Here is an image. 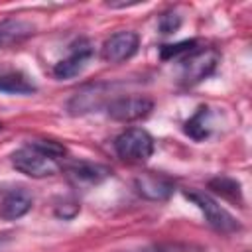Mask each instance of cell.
I'll return each instance as SVG.
<instances>
[{
	"mask_svg": "<svg viewBox=\"0 0 252 252\" xmlns=\"http://www.w3.org/2000/svg\"><path fill=\"white\" fill-rule=\"evenodd\" d=\"M220 61V53L217 49H195L189 55L181 57L179 65V83L183 87H193L215 73L217 65Z\"/></svg>",
	"mask_w": 252,
	"mask_h": 252,
	"instance_id": "cell-1",
	"label": "cell"
},
{
	"mask_svg": "<svg viewBox=\"0 0 252 252\" xmlns=\"http://www.w3.org/2000/svg\"><path fill=\"white\" fill-rule=\"evenodd\" d=\"M185 199H189L193 205H197V209L205 215V220L209 222V226H213L217 232H222V234H230V232H236L240 230V222L224 209L220 207L209 193H203V191H183Z\"/></svg>",
	"mask_w": 252,
	"mask_h": 252,
	"instance_id": "cell-2",
	"label": "cell"
},
{
	"mask_svg": "<svg viewBox=\"0 0 252 252\" xmlns=\"http://www.w3.org/2000/svg\"><path fill=\"white\" fill-rule=\"evenodd\" d=\"M114 152L126 161H146L154 154V138L144 128H126L114 138Z\"/></svg>",
	"mask_w": 252,
	"mask_h": 252,
	"instance_id": "cell-3",
	"label": "cell"
},
{
	"mask_svg": "<svg viewBox=\"0 0 252 252\" xmlns=\"http://www.w3.org/2000/svg\"><path fill=\"white\" fill-rule=\"evenodd\" d=\"M12 165L20 173L33 177V179H43V177H51V175L59 173V161L37 152L30 144L12 154Z\"/></svg>",
	"mask_w": 252,
	"mask_h": 252,
	"instance_id": "cell-4",
	"label": "cell"
},
{
	"mask_svg": "<svg viewBox=\"0 0 252 252\" xmlns=\"http://www.w3.org/2000/svg\"><path fill=\"white\" fill-rule=\"evenodd\" d=\"M93 55H94V45H93V41L87 39V37H79L75 43H71L69 55H67L65 59H61V61L55 63V67H53V77L59 79V81L77 77V75L89 65V61L93 59Z\"/></svg>",
	"mask_w": 252,
	"mask_h": 252,
	"instance_id": "cell-5",
	"label": "cell"
},
{
	"mask_svg": "<svg viewBox=\"0 0 252 252\" xmlns=\"http://www.w3.org/2000/svg\"><path fill=\"white\" fill-rule=\"evenodd\" d=\"M110 93V85L108 83H89L85 87H81L67 102V112L71 116H83L89 112L98 110Z\"/></svg>",
	"mask_w": 252,
	"mask_h": 252,
	"instance_id": "cell-6",
	"label": "cell"
},
{
	"mask_svg": "<svg viewBox=\"0 0 252 252\" xmlns=\"http://www.w3.org/2000/svg\"><path fill=\"white\" fill-rule=\"evenodd\" d=\"M154 108V102L148 96H116L108 100L106 112L112 120L118 122H134L146 118Z\"/></svg>",
	"mask_w": 252,
	"mask_h": 252,
	"instance_id": "cell-7",
	"label": "cell"
},
{
	"mask_svg": "<svg viewBox=\"0 0 252 252\" xmlns=\"http://www.w3.org/2000/svg\"><path fill=\"white\" fill-rule=\"evenodd\" d=\"M140 47V35L132 30H122L112 33L104 43H102V59L108 63H122L130 57L136 55Z\"/></svg>",
	"mask_w": 252,
	"mask_h": 252,
	"instance_id": "cell-8",
	"label": "cell"
},
{
	"mask_svg": "<svg viewBox=\"0 0 252 252\" xmlns=\"http://www.w3.org/2000/svg\"><path fill=\"white\" fill-rule=\"evenodd\" d=\"M134 187H136L138 195L148 199V201H167L175 191L173 181L169 177L158 175V173H142V175H138L134 179Z\"/></svg>",
	"mask_w": 252,
	"mask_h": 252,
	"instance_id": "cell-9",
	"label": "cell"
},
{
	"mask_svg": "<svg viewBox=\"0 0 252 252\" xmlns=\"http://www.w3.org/2000/svg\"><path fill=\"white\" fill-rule=\"evenodd\" d=\"M35 33V26L24 18H4L0 20V49L14 47Z\"/></svg>",
	"mask_w": 252,
	"mask_h": 252,
	"instance_id": "cell-10",
	"label": "cell"
},
{
	"mask_svg": "<svg viewBox=\"0 0 252 252\" xmlns=\"http://www.w3.org/2000/svg\"><path fill=\"white\" fill-rule=\"evenodd\" d=\"M69 177L79 185H98L112 175V169L93 161H73L67 165Z\"/></svg>",
	"mask_w": 252,
	"mask_h": 252,
	"instance_id": "cell-11",
	"label": "cell"
},
{
	"mask_svg": "<svg viewBox=\"0 0 252 252\" xmlns=\"http://www.w3.org/2000/svg\"><path fill=\"white\" fill-rule=\"evenodd\" d=\"M32 205H33V197H32L30 191H26L22 187L20 189H12L0 201V219H4V220H18L26 213H30Z\"/></svg>",
	"mask_w": 252,
	"mask_h": 252,
	"instance_id": "cell-12",
	"label": "cell"
},
{
	"mask_svg": "<svg viewBox=\"0 0 252 252\" xmlns=\"http://www.w3.org/2000/svg\"><path fill=\"white\" fill-rule=\"evenodd\" d=\"M35 83L20 69L14 67H0V93L10 94H32L35 93Z\"/></svg>",
	"mask_w": 252,
	"mask_h": 252,
	"instance_id": "cell-13",
	"label": "cell"
},
{
	"mask_svg": "<svg viewBox=\"0 0 252 252\" xmlns=\"http://www.w3.org/2000/svg\"><path fill=\"white\" fill-rule=\"evenodd\" d=\"M183 132L189 138H193L195 142L209 138V134H211V110H209V106L201 104L197 108V112L183 124Z\"/></svg>",
	"mask_w": 252,
	"mask_h": 252,
	"instance_id": "cell-14",
	"label": "cell"
},
{
	"mask_svg": "<svg viewBox=\"0 0 252 252\" xmlns=\"http://www.w3.org/2000/svg\"><path fill=\"white\" fill-rule=\"evenodd\" d=\"M209 189H213L215 193H219L220 197L228 199V201H238L242 203V189H240V183L232 177H226V175H219V177H213L209 181Z\"/></svg>",
	"mask_w": 252,
	"mask_h": 252,
	"instance_id": "cell-15",
	"label": "cell"
},
{
	"mask_svg": "<svg viewBox=\"0 0 252 252\" xmlns=\"http://www.w3.org/2000/svg\"><path fill=\"white\" fill-rule=\"evenodd\" d=\"M197 49V39H183V41H177V43H165V45H159V57L163 61L167 59H177V57H185L189 55L191 51Z\"/></svg>",
	"mask_w": 252,
	"mask_h": 252,
	"instance_id": "cell-16",
	"label": "cell"
},
{
	"mask_svg": "<svg viewBox=\"0 0 252 252\" xmlns=\"http://www.w3.org/2000/svg\"><path fill=\"white\" fill-rule=\"evenodd\" d=\"M30 146L35 148L37 152H41V154L53 158V159H59V158H63V156L67 154L65 146L59 144V142H53V140H32Z\"/></svg>",
	"mask_w": 252,
	"mask_h": 252,
	"instance_id": "cell-17",
	"label": "cell"
},
{
	"mask_svg": "<svg viewBox=\"0 0 252 252\" xmlns=\"http://www.w3.org/2000/svg\"><path fill=\"white\" fill-rule=\"evenodd\" d=\"M179 26H181V16H179L177 12H173V10L163 12V14L159 16V20H158V30H159L163 35H169V33L177 32Z\"/></svg>",
	"mask_w": 252,
	"mask_h": 252,
	"instance_id": "cell-18",
	"label": "cell"
},
{
	"mask_svg": "<svg viewBox=\"0 0 252 252\" xmlns=\"http://www.w3.org/2000/svg\"><path fill=\"white\" fill-rule=\"evenodd\" d=\"M79 211H81V205H79L75 199H63V201H59V203L55 205V209H53L55 217H57V219H63V220L75 219V217L79 215Z\"/></svg>",
	"mask_w": 252,
	"mask_h": 252,
	"instance_id": "cell-19",
	"label": "cell"
},
{
	"mask_svg": "<svg viewBox=\"0 0 252 252\" xmlns=\"http://www.w3.org/2000/svg\"><path fill=\"white\" fill-rule=\"evenodd\" d=\"M144 252H205L197 246H191V244H158V246H152Z\"/></svg>",
	"mask_w": 252,
	"mask_h": 252,
	"instance_id": "cell-20",
	"label": "cell"
},
{
	"mask_svg": "<svg viewBox=\"0 0 252 252\" xmlns=\"http://www.w3.org/2000/svg\"><path fill=\"white\" fill-rule=\"evenodd\" d=\"M10 240H12L10 234H0V252H4V248L10 244Z\"/></svg>",
	"mask_w": 252,
	"mask_h": 252,
	"instance_id": "cell-21",
	"label": "cell"
},
{
	"mask_svg": "<svg viewBox=\"0 0 252 252\" xmlns=\"http://www.w3.org/2000/svg\"><path fill=\"white\" fill-rule=\"evenodd\" d=\"M2 128H4V126H2V122H0V130H2Z\"/></svg>",
	"mask_w": 252,
	"mask_h": 252,
	"instance_id": "cell-22",
	"label": "cell"
}]
</instances>
